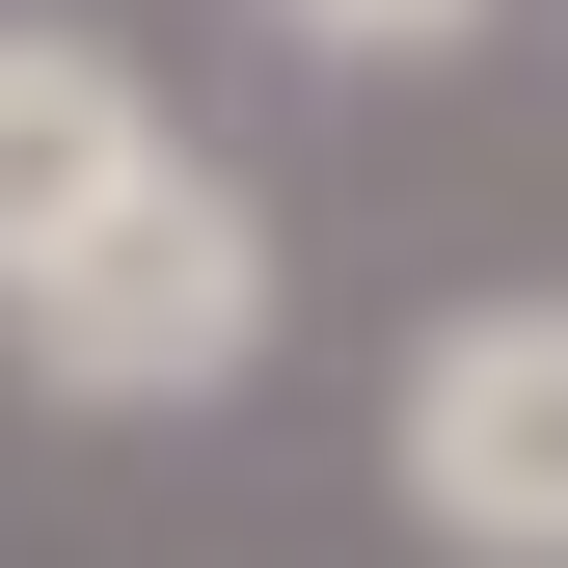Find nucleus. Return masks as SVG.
Instances as JSON below:
<instances>
[{
	"mask_svg": "<svg viewBox=\"0 0 568 568\" xmlns=\"http://www.w3.org/2000/svg\"><path fill=\"white\" fill-rule=\"evenodd\" d=\"M0 352H28L54 406H217L244 352H271V217L163 135V190H135L109 244H54L28 298H0Z\"/></svg>",
	"mask_w": 568,
	"mask_h": 568,
	"instance_id": "f257e3e1",
	"label": "nucleus"
},
{
	"mask_svg": "<svg viewBox=\"0 0 568 568\" xmlns=\"http://www.w3.org/2000/svg\"><path fill=\"white\" fill-rule=\"evenodd\" d=\"M406 515H434L460 568H568V298H460L434 352H406Z\"/></svg>",
	"mask_w": 568,
	"mask_h": 568,
	"instance_id": "f03ea898",
	"label": "nucleus"
},
{
	"mask_svg": "<svg viewBox=\"0 0 568 568\" xmlns=\"http://www.w3.org/2000/svg\"><path fill=\"white\" fill-rule=\"evenodd\" d=\"M271 28H298V54H460L487 0H271Z\"/></svg>",
	"mask_w": 568,
	"mask_h": 568,
	"instance_id": "20e7f679",
	"label": "nucleus"
},
{
	"mask_svg": "<svg viewBox=\"0 0 568 568\" xmlns=\"http://www.w3.org/2000/svg\"><path fill=\"white\" fill-rule=\"evenodd\" d=\"M135 190H163V82H135L109 28H0V298H28L54 244H109Z\"/></svg>",
	"mask_w": 568,
	"mask_h": 568,
	"instance_id": "7ed1b4c3",
	"label": "nucleus"
}]
</instances>
